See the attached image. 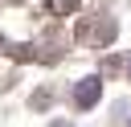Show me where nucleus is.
I'll use <instances>...</instances> for the list:
<instances>
[{
  "mask_svg": "<svg viewBox=\"0 0 131 127\" xmlns=\"http://www.w3.org/2000/svg\"><path fill=\"white\" fill-rule=\"evenodd\" d=\"M78 102H82V107H94V102H98V78H86V82L78 86Z\"/></svg>",
  "mask_w": 131,
  "mask_h": 127,
  "instance_id": "1",
  "label": "nucleus"
},
{
  "mask_svg": "<svg viewBox=\"0 0 131 127\" xmlns=\"http://www.w3.org/2000/svg\"><path fill=\"white\" fill-rule=\"evenodd\" d=\"M57 127H70V123H57Z\"/></svg>",
  "mask_w": 131,
  "mask_h": 127,
  "instance_id": "2",
  "label": "nucleus"
}]
</instances>
